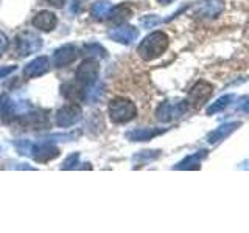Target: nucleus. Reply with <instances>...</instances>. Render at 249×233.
<instances>
[{
  "instance_id": "nucleus-1",
  "label": "nucleus",
  "mask_w": 249,
  "mask_h": 233,
  "mask_svg": "<svg viewBox=\"0 0 249 233\" xmlns=\"http://www.w3.org/2000/svg\"><path fill=\"white\" fill-rule=\"evenodd\" d=\"M168 47V36L162 31H154L150 36H146L142 44L139 45L137 53L139 56L145 61H153L167 50Z\"/></svg>"
},
{
  "instance_id": "nucleus-2",
  "label": "nucleus",
  "mask_w": 249,
  "mask_h": 233,
  "mask_svg": "<svg viewBox=\"0 0 249 233\" xmlns=\"http://www.w3.org/2000/svg\"><path fill=\"white\" fill-rule=\"evenodd\" d=\"M136 114V106L126 98H114L109 103V118L114 123H128L134 118Z\"/></svg>"
},
{
  "instance_id": "nucleus-3",
  "label": "nucleus",
  "mask_w": 249,
  "mask_h": 233,
  "mask_svg": "<svg viewBox=\"0 0 249 233\" xmlns=\"http://www.w3.org/2000/svg\"><path fill=\"white\" fill-rule=\"evenodd\" d=\"M16 47H18V54L22 58L30 56L31 53H36L42 47V39L36 33L31 31H23L16 37Z\"/></svg>"
},
{
  "instance_id": "nucleus-4",
  "label": "nucleus",
  "mask_w": 249,
  "mask_h": 233,
  "mask_svg": "<svg viewBox=\"0 0 249 233\" xmlns=\"http://www.w3.org/2000/svg\"><path fill=\"white\" fill-rule=\"evenodd\" d=\"M98 76V62L95 58L84 59L76 68V81L83 85H92L95 84Z\"/></svg>"
},
{
  "instance_id": "nucleus-5",
  "label": "nucleus",
  "mask_w": 249,
  "mask_h": 233,
  "mask_svg": "<svg viewBox=\"0 0 249 233\" xmlns=\"http://www.w3.org/2000/svg\"><path fill=\"white\" fill-rule=\"evenodd\" d=\"M83 111L78 103H70L62 106L59 111L56 112V124L61 128H67L75 124L78 120L81 118Z\"/></svg>"
},
{
  "instance_id": "nucleus-6",
  "label": "nucleus",
  "mask_w": 249,
  "mask_h": 233,
  "mask_svg": "<svg viewBox=\"0 0 249 233\" xmlns=\"http://www.w3.org/2000/svg\"><path fill=\"white\" fill-rule=\"evenodd\" d=\"M58 155H59V150L52 142L37 143V145H33V148H31V157L39 163L50 162L54 157H58Z\"/></svg>"
},
{
  "instance_id": "nucleus-7",
  "label": "nucleus",
  "mask_w": 249,
  "mask_h": 233,
  "mask_svg": "<svg viewBox=\"0 0 249 233\" xmlns=\"http://www.w3.org/2000/svg\"><path fill=\"white\" fill-rule=\"evenodd\" d=\"M212 95V85L201 81L198 83L189 93V103H192L195 107H201Z\"/></svg>"
},
{
  "instance_id": "nucleus-8",
  "label": "nucleus",
  "mask_w": 249,
  "mask_h": 233,
  "mask_svg": "<svg viewBox=\"0 0 249 233\" xmlns=\"http://www.w3.org/2000/svg\"><path fill=\"white\" fill-rule=\"evenodd\" d=\"M187 111V103H179V104H170V103H162L158 109V112H156V116H158L159 121H163L167 123L170 120H173L175 116H179L182 115L184 112Z\"/></svg>"
},
{
  "instance_id": "nucleus-9",
  "label": "nucleus",
  "mask_w": 249,
  "mask_h": 233,
  "mask_svg": "<svg viewBox=\"0 0 249 233\" xmlns=\"http://www.w3.org/2000/svg\"><path fill=\"white\" fill-rule=\"evenodd\" d=\"M109 37L112 39L115 42H120L124 45H129L136 41L139 37V30L136 27H119V28H114L109 31Z\"/></svg>"
},
{
  "instance_id": "nucleus-10",
  "label": "nucleus",
  "mask_w": 249,
  "mask_h": 233,
  "mask_svg": "<svg viewBox=\"0 0 249 233\" xmlns=\"http://www.w3.org/2000/svg\"><path fill=\"white\" fill-rule=\"evenodd\" d=\"M76 58V50H75V47L73 45H62L61 49H58L56 51H54L53 54V64L54 67H66L69 66L70 62H73Z\"/></svg>"
},
{
  "instance_id": "nucleus-11",
  "label": "nucleus",
  "mask_w": 249,
  "mask_h": 233,
  "mask_svg": "<svg viewBox=\"0 0 249 233\" xmlns=\"http://www.w3.org/2000/svg\"><path fill=\"white\" fill-rule=\"evenodd\" d=\"M49 72V59L41 56V58H36L30 62V64L25 66V70H23V76L25 78H37V76H42L44 73Z\"/></svg>"
},
{
  "instance_id": "nucleus-12",
  "label": "nucleus",
  "mask_w": 249,
  "mask_h": 233,
  "mask_svg": "<svg viewBox=\"0 0 249 233\" xmlns=\"http://www.w3.org/2000/svg\"><path fill=\"white\" fill-rule=\"evenodd\" d=\"M58 19L56 16L50 11H41L35 16L33 19V27L41 30V31H52L54 27H56Z\"/></svg>"
},
{
  "instance_id": "nucleus-13",
  "label": "nucleus",
  "mask_w": 249,
  "mask_h": 233,
  "mask_svg": "<svg viewBox=\"0 0 249 233\" xmlns=\"http://www.w3.org/2000/svg\"><path fill=\"white\" fill-rule=\"evenodd\" d=\"M22 123L28 129H44L49 126L47 115H44L42 112H33V111H30L28 114L22 116Z\"/></svg>"
},
{
  "instance_id": "nucleus-14",
  "label": "nucleus",
  "mask_w": 249,
  "mask_h": 233,
  "mask_svg": "<svg viewBox=\"0 0 249 233\" xmlns=\"http://www.w3.org/2000/svg\"><path fill=\"white\" fill-rule=\"evenodd\" d=\"M62 95H64L69 101L72 103H80L84 100V89L81 83H67L61 87Z\"/></svg>"
},
{
  "instance_id": "nucleus-15",
  "label": "nucleus",
  "mask_w": 249,
  "mask_h": 233,
  "mask_svg": "<svg viewBox=\"0 0 249 233\" xmlns=\"http://www.w3.org/2000/svg\"><path fill=\"white\" fill-rule=\"evenodd\" d=\"M162 131L159 129H150V128H139L136 131H131L126 134V137L132 142H146V140H151L153 137L159 135Z\"/></svg>"
},
{
  "instance_id": "nucleus-16",
  "label": "nucleus",
  "mask_w": 249,
  "mask_h": 233,
  "mask_svg": "<svg viewBox=\"0 0 249 233\" xmlns=\"http://www.w3.org/2000/svg\"><path fill=\"white\" fill-rule=\"evenodd\" d=\"M112 10V3L107 2V0H100L95 5L92 6V16L95 19L101 20V19H106L109 13Z\"/></svg>"
},
{
  "instance_id": "nucleus-17",
  "label": "nucleus",
  "mask_w": 249,
  "mask_h": 233,
  "mask_svg": "<svg viewBox=\"0 0 249 233\" xmlns=\"http://www.w3.org/2000/svg\"><path fill=\"white\" fill-rule=\"evenodd\" d=\"M131 14H132L131 8H128V6L122 5V6L112 8V10H111V13H109L107 17L111 19V22H114V23H122V22L126 20Z\"/></svg>"
},
{
  "instance_id": "nucleus-18",
  "label": "nucleus",
  "mask_w": 249,
  "mask_h": 233,
  "mask_svg": "<svg viewBox=\"0 0 249 233\" xmlns=\"http://www.w3.org/2000/svg\"><path fill=\"white\" fill-rule=\"evenodd\" d=\"M237 126H238V123H228V124H224V126H221L220 129H216L215 132H212V134L209 135V142L210 143H216L218 140L228 137Z\"/></svg>"
},
{
  "instance_id": "nucleus-19",
  "label": "nucleus",
  "mask_w": 249,
  "mask_h": 233,
  "mask_svg": "<svg viewBox=\"0 0 249 233\" xmlns=\"http://www.w3.org/2000/svg\"><path fill=\"white\" fill-rule=\"evenodd\" d=\"M206 155V151H201V154L198 152V154H193V155H190V157H187L184 162H181L179 165L176 166V169H193V168H199L198 165H199V162H201V159L204 157Z\"/></svg>"
},
{
  "instance_id": "nucleus-20",
  "label": "nucleus",
  "mask_w": 249,
  "mask_h": 233,
  "mask_svg": "<svg viewBox=\"0 0 249 233\" xmlns=\"http://www.w3.org/2000/svg\"><path fill=\"white\" fill-rule=\"evenodd\" d=\"M221 11H223V3L220 0H207V2H204L201 6V13L206 16H216Z\"/></svg>"
},
{
  "instance_id": "nucleus-21",
  "label": "nucleus",
  "mask_w": 249,
  "mask_h": 233,
  "mask_svg": "<svg viewBox=\"0 0 249 233\" xmlns=\"http://www.w3.org/2000/svg\"><path fill=\"white\" fill-rule=\"evenodd\" d=\"M83 53L89 58H106V50L100 44H86L83 47Z\"/></svg>"
},
{
  "instance_id": "nucleus-22",
  "label": "nucleus",
  "mask_w": 249,
  "mask_h": 233,
  "mask_svg": "<svg viewBox=\"0 0 249 233\" xmlns=\"http://www.w3.org/2000/svg\"><path fill=\"white\" fill-rule=\"evenodd\" d=\"M233 100V95H226V97H221V98H218L215 103L210 106L207 109V114H215V112H220L223 111L224 107H228L229 103Z\"/></svg>"
},
{
  "instance_id": "nucleus-23",
  "label": "nucleus",
  "mask_w": 249,
  "mask_h": 233,
  "mask_svg": "<svg viewBox=\"0 0 249 233\" xmlns=\"http://www.w3.org/2000/svg\"><path fill=\"white\" fill-rule=\"evenodd\" d=\"M16 150H18L19 154L22 155H31V148H33V143L28 142V140H18L14 142Z\"/></svg>"
},
{
  "instance_id": "nucleus-24",
  "label": "nucleus",
  "mask_w": 249,
  "mask_h": 233,
  "mask_svg": "<svg viewBox=\"0 0 249 233\" xmlns=\"http://www.w3.org/2000/svg\"><path fill=\"white\" fill-rule=\"evenodd\" d=\"M78 160H80V154L78 152H73L72 155H69V157L64 160V163H62V169H72L78 165Z\"/></svg>"
},
{
  "instance_id": "nucleus-25",
  "label": "nucleus",
  "mask_w": 249,
  "mask_h": 233,
  "mask_svg": "<svg viewBox=\"0 0 249 233\" xmlns=\"http://www.w3.org/2000/svg\"><path fill=\"white\" fill-rule=\"evenodd\" d=\"M160 20L159 19H156V17H153V16H146L145 19H142V23L145 27H148V28H151V27H154L156 23H159Z\"/></svg>"
},
{
  "instance_id": "nucleus-26",
  "label": "nucleus",
  "mask_w": 249,
  "mask_h": 233,
  "mask_svg": "<svg viewBox=\"0 0 249 233\" xmlns=\"http://www.w3.org/2000/svg\"><path fill=\"white\" fill-rule=\"evenodd\" d=\"M16 66H11V67H0V78H5V76H8L10 73H13V72H16Z\"/></svg>"
},
{
  "instance_id": "nucleus-27",
  "label": "nucleus",
  "mask_w": 249,
  "mask_h": 233,
  "mask_svg": "<svg viewBox=\"0 0 249 233\" xmlns=\"http://www.w3.org/2000/svg\"><path fill=\"white\" fill-rule=\"evenodd\" d=\"M240 101H241V103H240V111H243V112L249 114V97L241 98Z\"/></svg>"
},
{
  "instance_id": "nucleus-28",
  "label": "nucleus",
  "mask_w": 249,
  "mask_h": 233,
  "mask_svg": "<svg viewBox=\"0 0 249 233\" xmlns=\"http://www.w3.org/2000/svg\"><path fill=\"white\" fill-rule=\"evenodd\" d=\"M6 49H8V37L3 33H0V53H3Z\"/></svg>"
},
{
  "instance_id": "nucleus-29",
  "label": "nucleus",
  "mask_w": 249,
  "mask_h": 233,
  "mask_svg": "<svg viewBox=\"0 0 249 233\" xmlns=\"http://www.w3.org/2000/svg\"><path fill=\"white\" fill-rule=\"evenodd\" d=\"M47 2H49L52 6H54V8H62L66 5V2L67 0H47Z\"/></svg>"
},
{
  "instance_id": "nucleus-30",
  "label": "nucleus",
  "mask_w": 249,
  "mask_h": 233,
  "mask_svg": "<svg viewBox=\"0 0 249 233\" xmlns=\"http://www.w3.org/2000/svg\"><path fill=\"white\" fill-rule=\"evenodd\" d=\"M159 3H162V5H168V3H171L173 0H158Z\"/></svg>"
},
{
  "instance_id": "nucleus-31",
  "label": "nucleus",
  "mask_w": 249,
  "mask_h": 233,
  "mask_svg": "<svg viewBox=\"0 0 249 233\" xmlns=\"http://www.w3.org/2000/svg\"><path fill=\"white\" fill-rule=\"evenodd\" d=\"M0 56H2V53H0Z\"/></svg>"
}]
</instances>
